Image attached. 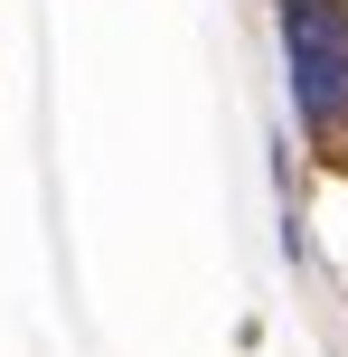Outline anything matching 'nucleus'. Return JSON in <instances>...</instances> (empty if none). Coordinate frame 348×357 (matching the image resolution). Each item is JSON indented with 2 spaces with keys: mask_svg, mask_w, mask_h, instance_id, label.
Wrapping results in <instances>:
<instances>
[{
  "mask_svg": "<svg viewBox=\"0 0 348 357\" xmlns=\"http://www.w3.org/2000/svg\"><path fill=\"white\" fill-rule=\"evenodd\" d=\"M282 56H292V94L311 113L320 142L348 132V10L339 0H282Z\"/></svg>",
  "mask_w": 348,
  "mask_h": 357,
  "instance_id": "1",
  "label": "nucleus"
}]
</instances>
